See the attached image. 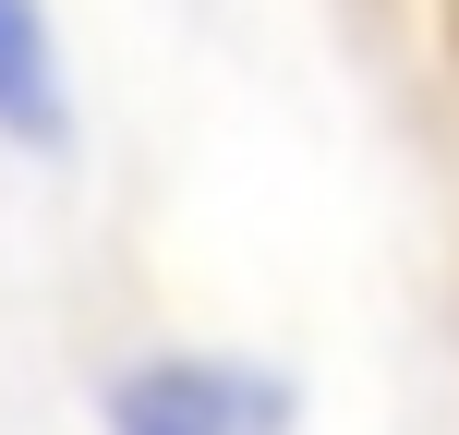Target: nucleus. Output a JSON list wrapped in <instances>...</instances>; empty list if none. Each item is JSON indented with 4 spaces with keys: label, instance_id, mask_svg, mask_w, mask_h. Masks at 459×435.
<instances>
[{
    "label": "nucleus",
    "instance_id": "obj_1",
    "mask_svg": "<svg viewBox=\"0 0 459 435\" xmlns=\"http://www.w3.org/2000/svg\"><path fill=\"white\" fill-rule=\"evenodd\" d=\"M109 435H302V387L254 351H145L97 399Z\"/></svg>",
    "mask_w": 459,
    "mask_h": 435
},
{
    "label": "nucleus",
    "instance_id": "obj_2",
    "mask_svg": "<svg viewBox=\"0 0 459 435\" xmlns=\"http://www.w3.org/2000/svg\"><path fill=\"white\" fill-rule=\"evenodd\" d=\"M0 134L13 145H61L73 97H61V37H48V0H0Z\"/></svg>",
    "mask_w": 459,
    "mask_h": 435
}]
</instances>
